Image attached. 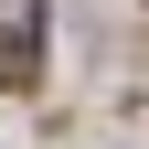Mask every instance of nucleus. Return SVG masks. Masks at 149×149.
<instances>
[{
  "label": "nucleus",
  "mask_w": 149,
  "mask_h": 149,
  "mask_svg": "<svg viewBox=\"0 0 149 149\" xmlns=\"http://www.w3.org/2000/svg\"><path fill=\"white\" fill-rule=\"evenodd\" d=\"M43 53V0H0V85H32Z\"/></svg>",
  "instance_id": "obj_1"
}]
</instances>
